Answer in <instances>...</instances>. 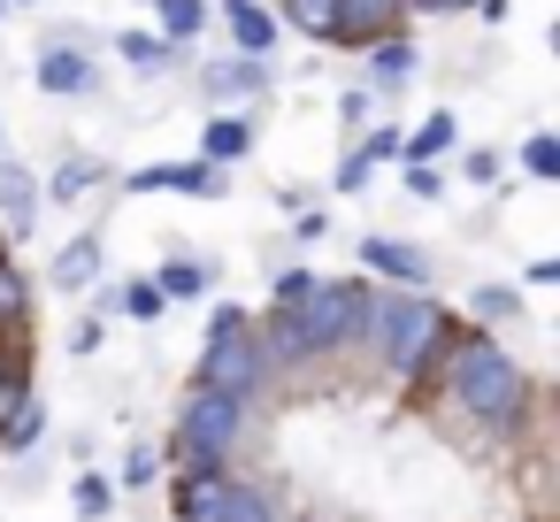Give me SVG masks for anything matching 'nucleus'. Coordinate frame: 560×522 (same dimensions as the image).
<instances>
[{"label":"nucleus","instance_id":"17","mask_svg":"<svg viewBox=\"0 0 560 522\" xmlns=\"http://www.w3.org/2000/svg\"><path fill=\"white\" fill-rule=\"evenodd\" d=\"M47 277H55L62 292H85V285L101 277V239H70V246L47 262Z\"/></svg>","mask_w":560,"mask_h":522},{"label":"nucleus","instance_id":"31","mask_svg":"<svg viewBox=\"0 0 560 522\" xmlns=\"http://www.w3.org/2000/svg\"><path fill=\"white\" fill-rule=\"evenodd\" d=\"M307 292H315V269H284L277 277V308H300Z\"/></svg>","mask_w":560,"mask_h":522},{"label":"nucleus","instance_id":"22","mask_svg":"<svg viewBox=\"0 0 560 522\" xmlns=\"http://www.w3.org/2000/svg\"><path fill=\"white\" fill-rule=\"evenodd\" d=\"M93 185H101V162H93V154H62V170H55V185H47V193L70 208V200H85Z\"/></svg>","mask_w":560,"mask_h":522},{"label":"nucleus","instance_id":"2","mask_svg":"<svg viewBox=\"0 0 560 522\" xmlns=\"http://www.w3.org/2000/svg\"><path fill=\"white\" fill-rule=\"evenodd\" d=\"M361 300H369V285H353V277H315V292H307L300 308H269V323H254L269 369H315V361L361 353Z\"/></svg>","mask_w":560,"mask_h":522},{"label":"nucleus","instance_id":"21","mask_svg":"<svg viewBox=\"0 0 560 522\" xmlns=\"http://www.w3.org/2000/svg\"><path fill=\"white\" fill-rule=\"evenodd\" d=\"M116 55H124L139 78H154V70H170V55H177V47H170L162 32H124V39H116Z\"/></svg>","mask_w":560,"mask_h":522},{"label":"nucleus","instance_id":"35","mask_svg":"<svg viewBox=\"0 0 560 522\" xmlns=\"http://www.w3.org/2000/svg\"><path fill=\"white\" fill-rule=\"evenodd\" d=\"M407 9H422V16H460V9H483V0H407Z\"/></svg>","mask_w":560,"mask_h":522},{"label":"nucleus","instance_id":"23","mask_svg":"<svg viewBox=\"0 0 560 522\" xmlns=\"http://www.w3.org/2000/svg\"><path fill=\"white\" fill-rule=\"evenodd\" d=\"M284 24L300 39H330L338 32V0H284Z\"/></svg>","mask_w":560,"mask_h":522},{"label":"nucleus","instance_id":"26","mask_svg":"<svg viewBox=\"0 0 560 522\" xmlns=\"http://www.w3.org/2000/svg\"><path fill=\"white\" fill-rule=\"evenodd\" d=\"M522 170H529L537 185H552V177H560V139H552V131H529V139H522Z\"/></svg>","mask_w":560,"mask_h":522},{"label":"nucleus","instance_id":"7","mask_svg":"<svg viewBox=\"0 0 560 522\" xmlns=\"http://www.w3.org/2000/svg\"><path fill=\"white\" fill-rule=\"evenodd\" d=\"M361 262H369L376 277H392L399 292H422V285L438 277V262H430L415 239H376V231H369V239H361Z\"/></svg>","mask_w":560,"mask_h":522},{"label":"nucleus","instance_id":"41","mask_svg":"<svg viewBox=\"0 0 560 522\" xmlns=\"http://www.w3.org/2000/svg\"><path fill=\"white\" fill-rule=\"evenodd\" d=\"M9 9H16V0H9Z\"/></svg>","mask_w":560,"mask_h":522},{"label":"nucleus","instance_id":"19","mask_svg":"<svg viewBox=\"0 0 560 522\" xmlns=\"http://www.w3.org/2000/svg\"><path fill=\"white\" fill-rule=\"evenodd\" d=\"M101 308H108V315H131V323H154V315H170V300L154 292V277H131V285H116Z\"/></svg>","mask_w":560,"mask_h":522},{"label":"nucleus","instance_id":"39","mask_svg":"<svg viewBox=\"0 0 560 522\" xmlns=\"http://www.w3.org/2000/svg\"><path fill=\"white\" fill-rule=\"evenodd\" d=\"M0 262H9V239H0Z\"/></svg>","mask_w":560,"mask_h":522},{"label":"nucleus","instance_id":"13","mask_svg":"<svg viewBox=\"0 0 560 522\" xmlns=\"http://www.w3.org/2000/svg\"><path fill=\"white\" fill-rule=\"evenodd\" d=\"M361 55H369V85H361V93H399V85L415 78V47H407L399 32L376 39V47H361Z\"/></svg>","mask_w":560,"mask_h":522},{"label":"nucleus","instance_id":"37","mask_svg":"<svg viewBox=\"0 0 560 522\" xmlns=\"http://www.w3.org/2000/svg\"><path fill=\"white\" fill-rule=\"evenodd\" d=\"M24 361H16V338H0V376H16Z\"/></svg>","mask_w":560,"mask_h":522},{"label":"nucleus","instance_id":"20","mask_svg":"<svg viewBox=\"0 0 560 522\" xmlns=\"http://www.w3.org/2000/svg\"><path fill=\"white\" fill-rule=\"evenodd\" d=\"M154 16H162V39L185 47V39L208 32V0H154Z\"/></svg>","mask_w":560,"mask_h":522},{"label":"nucleus","instance_id":"12","mask_svg":"<svg viewBox=\"0 0 560 522\" xmlns=\"http://www.w3.org/2000/svg\"><path fill=\"white\" fill-rule=\"evenodd\" d=\"M223 24H231V39H238L246 62H269V47H277V16L261 9V0H223Z\"/></svg>","mask_w":560,"mask_h":522},{"label":"nucleus","instance_id":"25","mask_svg":"<svg viewBox=\"0 0 560 522\" xmlns=\"http://www.w3.org/2000/svg\"><path fill=\"white\" fill-rule=\"evenodd\" d=\"M39 430H47V415H39V399H24L9 422H0V445H9V453H32L39 445Z\"/></svg>","mask_w":560,"mask_h":522},{"label":"nucleus","instance_id":"36","mask_svg":"<svg viewBox=\"0 0 560 522\" xmlns=\"http://www.w3.org/2000/svg\"><path fill=\"white\" fill-rule=\"evenodd\" d=\"M323 231H330V216H323V208H300V246H315Z\"/></svg>","mask_w":560,"mask_h":522},{"label":"nucleus","instance_id":"27","mask_svg":"<svg viewBox=\"0 0 560 522\" xmlns=\"http://www.w3.org/2000/svg\"><path fill=\"white\" fill-rule=\"evenodd\" d=\"M223 522H284V514H277V499H269V491L238 484V491H231V514H223Z\"/></svg>","mask_w":560,"mask_h":522},{"label":"nucleus","instance_id":"24","mask_svg":"<svg viewBox=\"0 0 560 522\" xmlns=\"http://www.w3.org/2000/svg\"><path fill=\"white\" fill-rule=\"evenodd\" d=\"M468 315H476V323H514V315H522V292H514V285H476Z\"/></svg>","mask_w":560,"mask_h":522},{"label":"nucleus","instance_id":"16","mask_svg":"<svg viewBox=\"0 0 560 522\" xmlns=\"http://www.w3.org/2000/svg\"><path fill=\"white\" fill-rule=\"evenodd\" d=\"M453 147H460V124H453V116L438 108L430 124H415V131L399 139V162H430V170H438V162H445Z\"/></svg>","mask_w":560,"mask_h":522},{"label":"nucleus","instance_id":"8","mask_svg":"<svg viewBox=\"0 0 560 522\" xmlns=\"http://www.w3.org/2000/svg\"><path fill=\"white\" fill-rule=\"evenodd\" d=\"M399 16H407V0H338V47H376V39H392L399 32Z\"/></svg>","mask_w":560,"mask_h":522},{"label":"nucleus","instance_id":"14","mask_svg":"<svg viewBox=\"0 0 560 522\" xmlns=\"http://www.w3.org/2000/svg\"><path fill=\"white\" fill-rule=\"evenodd\" d=\"M246 154H254V116H215V124L200 131V162L231 170V162H246Z\"/></svg>","mask_w":560,"mask_h":522},{"label":"nucleus","instance_id":"30","mask_svg":"<svg viewBox=\"0 0 560 522\" xmlns=\"http://www.w3.org/2000/svg\"><path fill=\"white\" fill-rule=\"evenodd\" d=\"M154 468H162V453H154V445H131V453H124V491L154 484Z\"/></svg>","mask_w":560,"mask_h":522},{"label":"nucleus","instance_id":"11","mask_svg":"<svg viewBox=\"0 0 560 522\" xmlns=\"http://www.w3.org/2000/svg\"><path fill=\"white\" fill-rule=\"evenodd\" d=\"M0 216H9V239H32V223H39V177L9 154H0Z\"/></svg>","mask_w":560,"mask_h":522},{"label":"nucleus","instance_id":"5","mask_svg":"<svg viewBox=\"0 0 560 522\" xmlns=\"http://www.w3.org/2000/svg\"><path fill=\"white\" fill-rule=\"evenodd\" d=\"M238 438H246V399L192 384V392H185V407H177L170 461H177V476H208V468H223V461H231V445H238Z\"/></svg>","mask_w":560,"mask_h":522},{"label":"nucleus","instance_id":"10","mask_svg":"<svg viewBox=\"0 0 560 522\" xmlns=\"http://www.w3.org/2000/svg\"><path fill=\"white\" fill-rule=\"evenodd\" d=\"M93 62H85V39H47V55H39V93H93Z\"/></svg>","mask_w":560,"mask_h":522},{"label":"nucleus","instance_id":"40","mask_svg":"<svg viewBox=\"0 0 560 522\" xmlns=\"http://www.w3.org/2000/svg\"><path fill=\"white\" fill-rule=\"evenodd\" d=\"M0 16H9V0H0Z\"/></svg>","mask_w":560,"mask_h":522},{"label":"nucleus","instance_id":"1","mask_svg":"<svg viewBox=\"0 0 560 522\" xmlns=\"http://www.w3.org/2000/svg\"><path fill=\"white\" fill-rule=\"evenodd\" d=\"M430 376H438V399H445L476 438H522L529 415H537L529 369H522L499 338H483V330H445Z\"/></svg>","mask_w":560,"mask_h":522},{"label":"nucleus","instance_id":"34","mask_svg":"<svg viewBox=\"0 0 560 522\" xmlns=\"http://www.w3.org/2000/svg\"><path fill=\"white\" fill-rule=\"evenodd\" d=\"M438 185H445V177H438L430 162H407V193H415V200H438Z\"/></svg>","mask_w":560,"mask_h":522},{"label":"nucleus","instance_id":"33","mask_svg":"<svg viewBox=\"0 0 560 522\" xmlns=\"http://www.w3.org/2000/svg\"><path fill=\"white\" fill-rule=\"evenodd\" d=\"M24 399H32V376H24V369H16V376H0V422H9Z\"/></svg>","mask_w":560,"mask_h":522},{"label":"nucleus","instance_id":"3","mask_svg":"<svg viewBox=\"0 0 560 522\" xmlns=\"http://www.w3.org/2000/svg\"><path fill=\"white\" fill-rule=\"evenodd\" d=\"M445 330H453V315L430 292H369L361 300V353L384 361L399 384H422L430 376Z\"/></svg>","mask_w":560,"mask_h":522},{"label":"nucleus","instance_id":"32","mask_svg":"<svg viewBox=\"0 0 560 522\" xmlns=\"http://www.w3.org/2000/svg\"><path fill=\"white\" fill-rule=\"evenodd\" d=\"M460 177H468V185H491V177H499V154H491V147H468Z\"/></svg>","mask_w":560,"mask_h":522},{"label":"nucleus","instance_id":"28","mask_svg":"<svg viewBox=\"0 0 560 522\" xmlns=\"http://www.w3.org/2000/svg\"><path fill=\"white\" fill-rule=\"evenodd\" d=\"M108 507H116V484H108V476H78V514H85V522H101Z\"/></svg>","mask_w":560,"mask_h":522},{"label":"nucleus","instance_id":"9","mask_svg":"<svg viewBox=\"0 0 560 522\" xmlns=\"http://www.w3.org/2000/svg\"><path fill=\"white\" fill-rule=\"evenodd\" d=\"M231 491H238V476L208 468V476H177L170 507H177V522H223L231 514Z\"/></svg>","mask_w":560,"mask_h":522},{"label":"nucleus","instance_id":"15","mask_svg":"<svg viewBox=\"0 0 560 522\" xmlns=\"http://www.w3.org/2000/svg\"><path fill=\"white\" fill-rule=\"evenodd\" d=\"M261 85H269V70H261V62H246V55H231V62L200 70V93H208V101H246V93H261Z\"/></svg>","mask_w":560,"mask_h":522},{"label":"nucleus","instance_id":"6","mask_svg":"<svg viewBox=\"0 0 560 522\" xmlns=\"http://www.w3.org/2000/svg\"><path fill=\"white\" fill-rule=\"evenodd\" d=\"M131 193H192V200H223V170L215 162H154V170H131L124 177Z\"/></svg>","mask_w":560,"mask_h":522},{"label":"nucleus","instance_id":"38","mask_svg":"<svg viewBox=\"0 0 560 522\" xmlns=\"http://www.w3.org/2000/svg\"><path fill=\"white\" fill-rule=\"evenodd\" d=\"M0 154H9V131H0Z\"/></svg>","mask_w":560,"mask_h":522},{"label":"nucleus","instance_id":"4","mask_svg":"<svg viewBox=\"0 0 560 522\" xmlns=\"http://www.w3.org/2000/svg\"><path fill=\"white\" fill-rule=\"evenodd\" d=\"M269 353H261V330H254V315L246 308H215V323H208V346H200V384L208 392H231V399H261L269 392Z\"/></svg>","mask_w":560,"mask_h":522},{"label":"nucleus","instance_id":"29","mask_svg":"<svg viewBox=\"0 0 560 522\" xmlns=\"http://www.w3.org/2000/svg\"><path fill=\"white\" fill-rule=\"evenodd\" d=\"M369 170H376V154H369V139H361V147L338 162V193H361V185H369Z\"/></svg>","mask_w":560,"mask_h":522},{"label":"nucleus","instance_id":"18","mask_svg":"<svg viewBox=\"0 0 560 522\" xmlns=\"http://www.w3.org/2000/svg\"><path fill=\"white\" fill-rule=\"evenodd\" d=\"M208 285H215V269H208V262H192V254L162 262V277H154V292H162V300H200Z\"/></svg>","mask_w":560,"mask_h":522}]
</instances>
